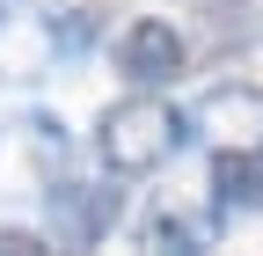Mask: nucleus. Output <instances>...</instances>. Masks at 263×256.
Returning a JSON list of instances; mask_svg holds the SVG:
<instances>
[{
    "mask_svg": "<svg viewBox=\"0 0 263 256\" xmlns=\"http://www.w3.org/2000/svg\"><path fill=\"white\" fill-rule=\"evenodd\" d=\"M44 8H51V0H44Z\"/></svg>",
    "mask_w": 263,
    "mask_h": 256,
    "instance_id": "nucleus-12",
    "label": "nucleus"
},
{
    "mask_svg": "<svg viewBox=\"0 0 263 256\" xmlns=\"http://www.w3.org/2000/svg\"><path fill=\"white\" fill-rule=\"evenodd\" d=\"M0 256H51V242L29 227H0Z\"/></svg>",
    "mask_w": 263,
    "mask_h": 256,
    "instance_id": "nucleus-10",
    "label": "nucleus"
},
{
    "mask_svg": "<svg viewBox=\"0 0 263 256\" xmlns=\"http://www.w3.org/2000/svg\"><path fill=\"white\" fill-rule=\"evenodd\" d=\"M212 212H263V147L256 154H212Z\"/></svg>",
    "mask_w": 263,
    "mask_h": 256,
    "instance_id": "nucleus-8",
    "label": "nucleus"
},
{
    "mask_svg": "<svg viewBox=\"0 0 263 256\" xmlns=\"http://www.w3.org/2000/svg\"><path fill=\"white\" fill-rule=\"evenodd\" d=\"M227 227V220L205 205V212H176V205H154L139 220V256H205L212 234Z\"/></svg>",
    "mask_w": 263,
    "mask_h": 256,
    "instance_id": "nucleus-6",
    "label": "nucleus"
},
{
    "mask_svg": "<svg viewBox=\"0 0 263 256\" xmlns=\"http://www.w3.org/2000/svg\"><path fill=\"white\" fill-rule=\"evenodd\" d=\"M190 132H205L212 154H256L263 147V88L256 81H219L197 95Z\"/></svg>",
    "mask_w": 263,
    "mask_h": 256,
    "instance_id": "nucleus-4",
    "label": "nucleus"
},
{
    "mask_svg": "<svg viewBox=\"0 0 263 256\" xmlns=\"http://www.w3.org/2000/svg\"><path fill=\"white\" fill-rule=\"evenodd\" d=\"M190 147V117L168 110L161 95H117V103L95 117V161L110 176H154L168 169Z\"/></svg>",
    "mask_w": 263,
    "mask_h": 256,
    "instance_id": "nucleus-1",
    "label": "nucleus"
},
{
    "mask_svg": "<svg viewBox=\"0 0 263 256\" xmlns=\"http://www.w3.org/2000/svg\"><path fill=\"white\" fill-rule=\"evenodd\" d=\"M117 74L139 88V95H154V88H176L183 74H190V37L176 22H161V15H139L117 37Z\"/></svg>",
    "mask_w": 263,
    "mask_h": 256,
    "instance_id": "nucleus-3",
    "label": "nucleus"
},
{
    "mask_svg": "<svg viewBox=\"0 0 263 256\" xmlns=\"http://www.w3.org/2000/svg\"><path fill=\"white\" fill-rule=\"evenodd\" d=\"M8 154H22L29 183L44 190V169H59V161H66V124H59L51 110H29V117H15L8 132H0V161H8Z\"/></svg>",
    "mask_w": 263,
    "mask_h": 256,
    "instance_id": "nucleus-7",
    "label": "nucleus"
},
{
    "mask_svg": "<svg viewBox=\"0 0 263 256\" xmlns=\"http://www.w3.org/2000/svg\"><path fill=\"white\" fill-rule=\"evenodd\" d=\"M95 37H103V8L95 0H73V8L44 15V51H59V59H88Z\"/></svg>",
    "mask_w": 263,
    "mask_h": 256,
    "instance_id": "nucleus-9",
    "label": "nucleus"
},
{
    "mask_svg": "<svg viewBox=\"0 0 263 256\" xmlns=\"http://www.w3.org/2000/svg\"><path fill=\"white\" fill-rule=\"evenodd\" d=\"M190 22H197V51L205 59H249L263 37L256 0H190Z\"/></svg>",
    "mask_w": 263,
    "mask_h": 256,
    "instance_id": "nucleus-5",
    "label": "nucleus"
},
{
    "mask_svg": "<svg viewBox=\"0 0 263 256\" xmlns=\"http://www.w3.org/2000/svg\"><path fill=\"white\" fill-rule=\"evenodd\" d=\"M0 29H8V15H0Z\"/></svg>",
    "mask_w": 263,
    "mask_h": 256,
    "instance_id": "nucleus-11",
    "label": "nucleus"
},
{
    "mask_svg": "<svg viewBox=\"0 0 263 256\" xmlns=\"http://www.w3.org/2000/svg\"><path fill=\"white\" fill-rule=\"evenodd\" d=\"M37 198H44V242H51L59 256L103 249V234L124 220V190L103 183V176H51Z\"/></svg>",
    "mask_w": 263,
    "mask_h": 256,
    "instance_id": "nucleus-2",
    "label": "nucleus"
}]
</instances>
